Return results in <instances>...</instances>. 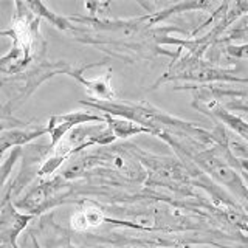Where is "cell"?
<instances>
[{
    "instance_id": "obj_1",
    "label": "cell",
    "mask_w": 248,
    "mask_h": 248,
    "mask_svg": "<svg viewBox=\"0 0 248 248\" xmlns=\"http://www.w3.org/2000/svg\"><path fill=\"white\" fill-rule=\"evenodd\" d=\"M11 48L0 56V76L23 73L37 61L45 59L46 42L41 33V19L25 2H14L11 20Z\"/></svg>"
},
{
    "instance_id": "obj_2",
    "label": "cell",
    "mask_w": 248,
    "mask_h": 248,
    "mask_svg": "<svg viewBox=\"0 0 248 248\" xmlns=\"http://www.w3.org/2000/svg\"><path fill=\"white\" fill-rule=\"evenodd\" d=\"M182 160L192 163L217 186L227 189L248 213V185L244 180L240 160L230 149V137L222 143L200 149Z\"/></svg>"
},
{
    "instance_id": "obj_3",
    "label": "cell",
    "mask_w": 248,
    "mask_h": 248,
    "mask_svg": "<svg viewBox=\"0 0 248 248\" xmlns=\"http://www.w3.org/2000/svg\"><path fill=\"white\" fill-rule=\"evenodd\" d=\"M168 82H186L175 90L197 87V85H213L214 82L248 84L247 79L236 73V70L220 67L205 58L194 56L182 50L175 51V56L172 58L168 70L152 84L151 90L158 89L160 85Z\"/></svg>"
},
{
    "instance_id": "obj_4",
    "label": "cell",
    "mask_w": 248,
    "mask_h": 248,
    "mask_svg": "<svg viewBox=\"0 0 248 248\" xmlns=\"http://www.w3.org/2000/svg\"><path fill=\"white\" fill-rule=\"evenodd\" d=\"M115 135L107 127L106 123L98 124H82L75 127L72 132L61 140L50 151L48 157H45L42 165L39 166V178H51L53 174L64 165L67 160L75 157L76 154L87 151L93 146H108L115 143Z\"/></svg>"
},
{
    "instance_id": "obj_5",
    "label": "cell",
    "mask_w": 248,
    "mask_h": 248,
    "mask_svg": "<svg viewBox=\"0 0 248 248\" xmlns=\"http://www.w3.org/2000/svg\"><path fill=\"white\" fill-rule=\"evenodd\" d=\"M73 65L67 61H37L20 75L16 76H0V89L8 90V101L3 104V110L13 115L17 107H20L41 85L58 75H70Z\"/></svg>"
},
{
    "instance_id": "obj_6",
    "label": "cell",
    "mask_w": 248,
    "mask_h": 248,
    "mask_svg": "<svg viewBox=\"0 0 248 248\" xmlns=\"http://www.w3.org/2000/svg\"><path fill=\"white\" fill-rule=\"evenodd\" d=\"M34 219L33 214L20 211L13 199L6 200L0 208V248H20L17 239Z\"/></svg>"
},
{
    "instance_id": "obj_7",
    "label": "cell",
    "mask_w": 248,
    "mask_h": 248,
    "mask_svg": "<svg viewBox=\"0 0 248 248\" xmlns=\"http://www.w3.org/2000/svg\"><path fill=\"white\" fill-rule=\"evenodd\" d=\"M90 123H106V118L103 115L93 113L92 110H75L50 116L48 123H46V135H50V151L68 132H72L78 126Z\"/></svg>"
},
{
    "instance_id": "obj_8",
    "label": "cell",
    "mask_w": 248,
    "mask_h": 248,
    "mask_svg": "<svg viewBox=\"0 0 248 248\" xmlns=\"http://www.w3.org/2000/svg\"><path fill=\"white\" fill-rule=\"evenodd\" d=\"M106 61H99V62H92V64H85L82 67H75L73 72L70 73L68 76H72L73 79H76L79 82L82 87L85 89V92L89 93L92 96L93 101H113V99H118L116 98V93L112 87V68H108L106 73H103L101 76L96 78H89L84 76V72L89 68L93 67H99V65H104Z\"/></svg>"
},
{
    "instance_id": "obj_9",
    "label": "cell",
    "mask_w": 248,
    "mask_h": 248,
    "mask_svg": "<svg viewBox=\"0 0 248 248\" xmlns=\"http://www.w3.org/2000/svg\"><path fill=\"white\" fill-rule=\"evenodd\" d=\"M78 209L70 216V230L76 234H85L103 227L107 216L103 205L95 199H79Z\"/></svg>"
},
{
    "instance_id": "obj_10",
    "label": "cell",
    "mask_w": 248,
    "mask_h": 248,
    "mask_svg": "<svg viewBox=\"0 0 248 248\" xmlns=\"http://www.w3.org/2000/svg\"><path fill=\"white\" fill-rule=\"evenodd\" d=\"M36 231L39 236H36L34 232L33 234L37 237L42 248H81L73 244L72 232L54 222L53 213L41 216Z\"/></svg>"
},
{
    "instance_id": "obj_11",
    "label": "cell",
    "mask_w": 248,
    "mask_h": 248,
    "mask_svg": "<svg viewBox=\"0 0 248 248\" xmlns=\"http://www.w3.org/2000/svg\"><path fill=\"white\" fill-rule=\"evenodd\" d=\"M200 87H203L227 110L248 115V89H230L219 85H200Z\"/></svg>"
},
{
    "instance_id": "obj_12",
    "label": "cell",
    "mask_w": 248,
    "mask_h": 248,
    "mask_svg": "<svg viewBox=\"0 0 248 248\" xmlns=\"http://www.w3.org/2000/svg\"><path fill=\"white\" fill-rule=\"evenodd\" d=\"M46 135V126H25L5 130L0 134V155H3L8 149L28 146L34 140Z\"/></svg>"
},
{
    "instance_id": "obj_13",
    "label": "cell",
    "mask_w": 248,
    "mask_h": 248,
    "mask_svg": "<svg viewBox=\"0 0 248 248\" xmlns=\"http://www.w3.org/2000/svg\"><path fill=\"white\" fill-rule=\"evenodd\" d=\"M103 116L106 118L107 127L112 130V134L115 135L116 140H127V138L141 135V134L152 135V132L149 129L140 126V124L130 121V120L118 118V116H110V115H103Z\"/></svg>"
},
{
    "instance_id": "obj_14",
    "label": "cell",
    "mask_w": 248,
    "mask_h": 248,
    "mask_svg": "<svg viewBox=\"0 0 248 248\" xmlns=\"http://www.w3.org/2000/svg\"><path fill=\"white\" fill-rule=\"evenodd\" d=\"M25 5L30 8L31 13L37 16L39 19H41V20L42 19L48 20L54 28H58L61 31H72L73 22L70 20L68 17H65V16H59L58 13L51 11L45 3L36 2V0H34V2H25Z\"/></svg>"
},
{
    "instance_id": "obj_15",
    "label": "cell",
    "mask_w": 248,
    "mask_h": 248,
    "mask_svg": "<svg viewBox=\"0 0 248 248\" xmlns=\"http://www.w3.org/2000/svg\"><path fill=\"white\" fill-rule=\"evenodd\" d=\"M85 10L92 19H107L110 13V3L108 2H85Z\"/></svg>"
},
{
    "instance_id": "obj_16",
    "label": "cell",
    "mask_w": 248,
    "mask_h": 248,
    "mask_svg": "<svg viewBox=\"0 0 248 248\" xmlns=\"http://www.w3.org/2000/svg\"><path fill=\"white\" fill-rule=\"evenodd\" d=\"M30 240H31V248H42L41 244H39L37 237L33 234V232H30Z\"/></svg>"
},
{
    "instance_id": "obj_17",
    "label": "cell",
    "mask_w": 248,
    "mask_h": 248,
    "mask_svg": "<svg viewBox=\"0 0 248 248\" xmlns=\"http://www.w3.org/2000/svg\"><path fill=\"white\" fill-rule=\"evenodd\" d=\"M2 37H11V31H10V28L0 31V39H2Z\"/></svg>"
},
{
    "instance_id": "obj_18",
    "label": "cell",
    "mask_w": 248,
    "mask_h": 248,
    "mask_svg": "<svg viewBox=\"0 0 248 248\" xmlns=\"http://www.w3.org/2000/svg\"><path fill=\"white\" fill-rule=\"evenodd\" d=\"M0 113H5V110H3V103L0 101ZM8 115V113H6Z\"/></svg>"
}]
</instances>
